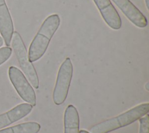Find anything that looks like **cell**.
<instances>
[{
  "instance_id": "obj_4",
  "label": "cell",
  "mask_w": 149,
  "mask_h": 133,
  "mask_svg": "<svg viewBox=\"0 0 149 133\" xmlns=\"http://www.w3.org/2000/svg\"><path fill=\"white\" fill-rule=\"evenodd\" d=\"M73 75V65L70 58H66L59 67L53 91L52 99L56 105H61L65 101Z\"/></svg>"
},
{
  "instance_id": "obj_8",
  "label": "cell",
  "mask_w": 149,
  "mask_h": 133,
  "mask_svg": "<svg viewBox=\"0 0 149 133\" xmlns=\"http://www.w3.org/2000/svg\"><path fill=\"white\" fill-rule=\"evenodd\" d=\"M33 106L29 103H21L9 111L0 114V129L15 123L28 115Z\"/></svg>"
},
{
  "instance_id": "obj_10",
  "label": "cell",
  "mask_w": 149,
  "mask_h": 133,
  "mask_svg": "<svg viewBox=\"0 0 149 133\" xmlns=\"http://www.w3.org/2000/svg\"><path fill=\"white\" fill-rule=\"evenodd\" d=\"M80 118L76 108L69 104L64 113V133H79Z\"/></svg>"
},
{
  "instance_id": "obj_11",
  "label": "cell",
  "mask_w": 149,
  "mask_h": 133,
  "mask_svg": "<svg viewBox=\"0 0 149 133\" xmlns=\"http://www.w3.org/2000/svg\"><path fill=\"white\" fill-rule=\"evenodd\" d=\"M41 126L34 121L21 123L0 130V133H38Z\"/></svg>"
},
{
  "instance_id": "obj_1",
  "label": "cell",
  "mask_w": 149,
  "mask_h": 133,
  "mask_svg": "<svg viewBox=\"0 0 149 133\" xmlns=\"http://www.w3.org/2000/svg\"><path fill=\"white\" fill-rule=\"evenodd\" d=\"M60 22L59 16L57 14L49 15L44 20L30 44L28 53L30 62H35L43 56Z\"/></svg>"
},
{
  "instance_id": "obj_15",
  "label": "cell",
  "mask_w": 149,
  "mask_h": 133,
  "mask_svg": "<svg viewBox=\"0 0 149 133\" xmlns=\"http://www.w3.org/2000/svg\"><path fill=\"white\" fill-rule=\"evenodd\" d=\"M145 2L146 4V6L147 9H149V0H145Z\"/></svg>"
},
{
  "instance_id": "obj_14",
  "label": "cell",
  "mask_w": 149,
  "mask_h": 133,
  "mask_svg": "<svg viewBox=\"0 0 149 133\" xmlns=\"http://www.w3.org/2000/svg\"><path fill=\"white\" fill-rule=\"evenodd\" d=\"M3 44V40L2 37L0 36V47H1V46H2Z\"/></svg>"
},
{
  "instance_id": "obj_13",
  "label": "cell",
  "mask_w": 149,
  "mask_h": 133,
  "mask_svg": "<svg viewBox=\"0 0 149 133\" xmlns=\"http://www.w3.org/2000/svg\"><path fill=\"white\" fill-rule=\"evenodd\" d=\"M12 51V48L9 47H3L0 48V65L9 58Z\"/></svg>"
},
{
  "instance_id": "obj_9",
  "label": "cell",
  "mask_w": 149,
  "mask_h": 133,
  "mask_svg": "<svg viewBox=\"0 0 149 133\" xmlns=\"http://www.w3.org/2000/svg\"><path fill=\"white\" fill-rule=\"evenodd\" d=\"M13 21L5 0H0V33L6 47L10 45L13 33Z\"/></svg>"
},
{
  "instance_id": "obj_3",
  "label": "cell",
  "mask_w": 149,
  "mask_h": 133,
  "mask_svg": "<svg viewBox=\"0 0 149 133\" xmlns=\"http://www.w3.org/2000/svg\"><path fill=\"white\" fill-rule=\"evenodd\" d=\"M12 45L19 65L31 85L35 88H39V79L32 62H30L27 50L22 37L17 32H13Z\"/></svg>"
},
{
  "instance_id": "obj_5",
  "label": "cell",
  "mask_w": 149,
  "mask_h": 133,
  "mask_svg": "<svg viewBox=\"0 0 149 133\" xmlns=\"http://www.w3.org/2000/svg\"><path fill=\"white\" fill-rule=\"evenodd\" d=\"M9 79L20 97L27 103L35 106V92L23 72L17 68L11 66L8 71Z\"/></svg>"
},
{
  "instance_id": "obj_2",
  "label": "cell",
  "mask_w": 149,
  "mask_h": 133,
  "mask_svg": "<svg viewBox=\"0 0 149 133\" xmlns=\"http://www.w3.org/2000/svg\"><path fill=\"white\" fill-rule=\"evenodd\" d=\"M148 111V103L139 104L116 117L95 124L90 128V133H108L132 124Z\"/></svg>"
},
{
  "instance_id": "obj_17",
  "label": "cell",
  "mask_w": 149,
  "mask_h": 133,
  "mask_svg": "<svg viewBox=\"0 0 149 133\" xmlns=\"http://www.w3.org/2000/svg\"><path fill=\"white\" fill-rule=\"evenodd\" d=\"M145 88H146V89L147 91H148V82L146 84V85H145Z\"/></svg>"
},
{
  "instance_id": "obj_12",
  "label": "cell",
  "mask_w": 149,
  "mask_h": 133,
  "mask_svg": "<svg viewBox=\"0 0 149 133\" xmlns=\"http://www.w3.org/2000/svg\"><path fill=\"white\" fill-rule=\"evenodd\" d=\"M139 133H149V116L147 114L139 119Z\"/></svg>"
},
{
  "instance_id": "obj_7",
  "label": "cell",
  "mask_w": 149,
  "mask_h": 133,
  "mask_svg": "<svg viewBox=\"0 0 149 133\" xmlns=\"http://www.w3.org/2000/svg\"><path fill=\"white\" fill-rule=\"evenodd\" d=\"M125 16L135 26L144 28L147 25L146 16L130 0H112Z\"/></svg>"
},
{
  "instance_id": "obj_6",
  "label": "cell",
  "mask_w": 149,
  "mask_h": 133,
  "mask_svg": "<svg viewBox=\"0 0 149 133\" xmlns=\"http://www.w3.org/2000/svg\"><path fill=\"white\" fill-rule=\"evenodd\" d=\"M105 23L112 29L122 26L121 18L110 0H93Z\"/></svg>"
},
{
  "instance_id": "obj_16",
  "label": "cell",
  "mask_w": 149,
  "mask_h": 133,
  "mask_svg": "<svg viewBox=\"0 0 149 133\" xmlns=\"http://www.w3.org/2000/svg\"><path fill=\"white\" fill-rule=\"evenodd\" d=\"M79 133H90V132H88V131H86V130H82L79 131Z\"/></svg>"
}]
</instances>
